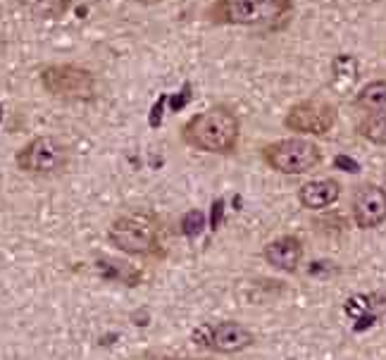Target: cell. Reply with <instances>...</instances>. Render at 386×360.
<instances>
[{
  "mask_svg": "<svg viewBox=\"0 0 386 360\" xmlns=\"http://www.w3.org/2000/svg\"><path fill=\"white\" fill-rule=\"evenodd\" d=\"M341 198V184L337 179H312L298 189V201L308 210H324Z\"/></svg>",
  "mask_w": 386,
  "mask_h": 360,
  "instance_id": "cell-11",
  "label": "cell"
},
{
  "mask_svg": "<svg viewBox=\"0 0 386 360\" xmlns=\"http://www.w3.org/2000/svg\"><path fill=\"white\" fill-rule=\"evenodd\" d=\"M358 72H360V65H358V57L351 55V53H341L334 57L332 62V74L334 79L341 81V83H353L358 79Z\"/></svg>",
  "mask_w": 386,
  "mask_h": 360,
  "instance_id": "cell-15",
  "label": "cell"
},
{
  "mask_svg": "<svg viewBox=\"0 0 386 360\" xmlns=\"http://www.w3.org/2000/svg\"><path fill=\"white\" fill-rule=\"evenodd\" d=\"M344 313L349 315L351 320H356V330H368V327L375 325L377 315L372 313V303H370V296H363V294H356L351 296L349 301L344 303Z\"/></svg>",
  "mask_w": 386,
  "mask_h": 360,
  "instance_id": "cell-13",
  "label": "cell"
},
{
  "mask_svg": "<svg viewBox=\"0 0 386 360\" xmlns=\"http://www.w3.org/2000/svg\"><path fill=\"white\" fill-rule=\"evenodd\" d=\"M189 83H186V86H184V91H182V95H179V98H172V110H182V108L186 105V103H189V98H191V93H189Z\"/></svg>",
  "mask_w": 386,
  "mask_h": 360,
  "instance_id": "cell-19",
  "label": "cell"
},
{
  "mask_svg": "<svg viewBox=\"0 0 386 360\" xmlns=\"http://www.w3.org/2000/svg\"><path fill=\"white\" fill-rule=\"evenodd\" d=\"M337 105L324 98H305L288 108L284 127L288 132L303 134V137H324L337 124Z\"/></svg>",
  "mask_w": 386,
  "mask_h": 360,
  "instance_id": "cell-5",
  "label": "cell"
},
{
  "mask_svg": "<svg viewBox=\"0 0 386 360\" xmlns=\"http://www.w3.org/2000/svg\"><path fill=\"white\" fill-rule=\"evenodd\" d=\"M351 208L360 229H377L386 220V189L377 184H360L353 194Z\"/></svg>",
  "mask_w": 386,
  "mask_h": 360,
  "instance_id": "cell-8",
  "label": "cell"
},
{
  "mask_svg": "<svg viewBox=\"0 0 386 360\" xmlns=\"http://www.w3.org/2000/svg\"><path fill=\"white\" fill-rule=\"evenodd\" d=\"M291 12L293 0H220L208 15L217 24H243L276 31L286 27Z\"/></svg>",
  "mask_w": 386,
  "mask_h": 360,
  "instance_id": "cell-2",
  "label": "cell"
},
{
  "mask_svg": "<svg viewBox=\"0 0 386 360\" xmlns=\"http://www.w3.org/2000/svg\"><path fill=\"white\" fill-rule=\"evenodd\" d=\"M107 239L129 255H148L158 246V229L146 215H122L110 224Z\"/></svg>",
  "mask_w": 386,
  "mask_h": 360,
  "instance_id": "cell-6",
  "label": "cell"
},
{
  "mask_svg": "<svg viewBox=\"0 0 386 360\" xmlns=\"http://www.w3.org/2000/svg\"><path fill=\"white\" fill-rule=\"evenodd\" d=\"M203 229H205V215L201 210H189V213L182 217V231L189 239H196Z\"/></svg>",
  "mask_w": 386,
  "mask_h": 360,
  "instance_id": "cell-16",
  "label": "cell"
},
{
  "mask_svg": "<svg viewBox=\"0 0 386 360\" xmlns=\"http://www.w3.org/2000/svg\"><path fill=\"white\" fill-rule=\"evenodd\" d=\"M384 184H386V167H384Z\"/></svg>",
  "mask_w": 386,
  "mask_h": 360,
  "instance_id": "cell-21",
  "label": "cell"
},
{
  "mask_svg": "<svg viewBox=\"0 0 386 360\" xmlns=\"http://www.w3.org/2000/svg\"><path fill=\"white\" fill-rule=\"evenodd\" d=\"M334 165L339 167V170H346V172H358L360 165L356 163V160H351L349 156H337L334 158Z\"/></svg>",
  "mask_w": 386,
  "mask_h": 360,
  "instance_id": "cell-17",
  "label": "cell"
},
{
  "mask_svg": "<svg viewBox=\"0 0 386 360\" xmlns=\"http://www.w3.org/2000/svg\"><path fill=\"white\" fill-rule=\"evenodd\" d=\"M3 115H5V108H3V103H0V122H3Z\"/></svg>",
  "mask_w": 386,
  "mask_h": 360,
  "instance_id": "cell-20",
  "label": "cell"
},
{
  "mask_svg": "<svg viewBox=\"0 0 386 360\" xmlns=\"http://www.w3.org/2000/svg\"><path fill=\"white\" fill-rule=\"evenodd\" d=\"M356 108L365 115L386 110V79H375L365 83L356 95Z\"/></svg>",
  "mask_w": 386,
  "mask_h": 360,
  "instance_id": "cell-12",
  "label": "cell"
},
{
  "mask_svg": "<svg viewBox=\"0 0 386 360\" xmlns=\"http://www.w3.org/2000/svg\"><path fill=\"white\" fill-rule=\"evenodd\" d=\"M241 137V122L234 110L224 105H215L205 112H198L186 122L182 139L186 146L201 153H215V156H229L236 151Z\"/></svg>",
  "mask_w": 386,
  "mask_h": 360,
  "instance_id": "cell-1",
  "label": "cell"
},
{
  "mask_svg": "<svg viewBox=\"0 0 386 360\" xmlns=\"http://www.w3.org/2000/svg\"><path fill=\"white\" fill-rule=\"evenodd\" d=\"M262 160L279 175L296 177L315 170L322 163V151L315 141L303 137L279 139L262 148Z\"/></svg>",
  "mask_w": 386,
  "mask_h": 360,
  "instance_id": "cell-3",
  "label": "cell"
},
{
  "mask_svg": "<svg viewBox=\"0 0 386 360\" xmlns=\"http://www.w3.org/2000/svg\"><path fill=\"white\" fill-rule=\"evenodd\" d=\"M222 215H224V201H215L212 205V215H210V222H212V229H217L222 224Z\"/></svg>",
  "mask_w": 386,
  "mask_h": 360,
  "instance_id": "cell-18",
  "label": "cell"
},
{
  "mask_svg": "<svg viewBox=\"0 0 386 360\" xmlns=\"http://www.w3.org/2000/svg\"><path fill=\"white\" fill-rule=\"evenodd\" d=\"M208 346L217 353H241L253 346V332L241 323H217L210 325Z\"/></svg>",
  "mask_w": 386,
  "mask_h": 360,
  "instance_id": "cell-9",
  "label": "cell"
},
{
  "mask_svg": "<svg viewBox=\"0 0 386 360\" xmlns=\"http://www.w3.org/2000/svg\"><path fill=\"white\" fill-rule=\"evenodd\" d=\"M15 163L22 172L38 177H50L62 172L69 163V146L55 137H36L19 148Z\"/></svg>",
  "mask_w": 386,
  "mask_h": 360,
  "instance_id": "cell-4",
  "label": "cell"
},
{
  "mask_svg": "<svg viewBox=\"0 0 386 360\" xmlns=\"http://www.w3.org/2000/svg\"><path fill=\"white\" fill-rule=\"evenodd\" d=\"M358 137H363L370 144L386 146V110L365 115L358 124Z\"/></svg>",
  "mask_w": 386,
  "mask_h": 360,
  "instance_id": "cell-14",
  "label": "cell"
},
{
  "mask_svg": "<svg viewBox=\"0 0 386 360\" xmlns=\"http://www.w3.org/2000/svg\"><path fill=\"white\" fill-rule=\"evenodd\" d=\"M43 88L62 100H91L95 95V76L76 65H50L41 72Z\"/></svg>",
  "mask_w": 386,
  "mask_h": 360,
  "instance_id": "cell-7",
  "label": "cell"
},
{
  "mask_svg": "<svg viewBox=\"0 0 386 360\" xmlns=\"http://www.w3.org/2000/svg\"><path fill=\"white\" fill-rule=\"evenodd\" d=\"M262 258L276 269H284V272H296L303 260V243L296 236H279V239L269 241L265 250H262Z\"/></svg>",
  "mask_w": 386,
  "mask_h": 360,
  "instance_id": "cell-10",
  "label": "cell"
}]
</instances>
